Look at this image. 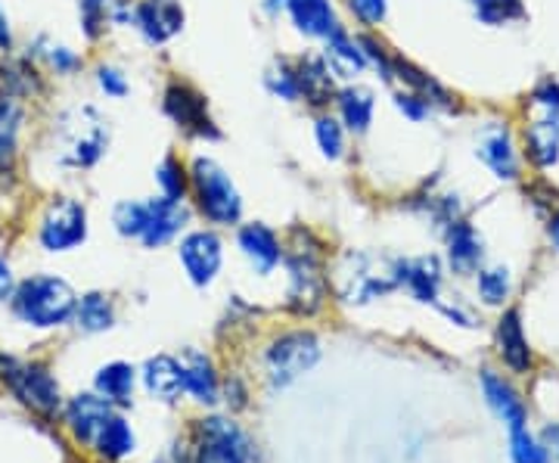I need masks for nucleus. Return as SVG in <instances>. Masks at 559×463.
<instances>
[{"instance_id": "79ce46f5", "label": "nucleus", "mask_w": 559, "mask_h": 463, "mask_svg": "<svg viewBox=\"0 0 559 463\" xmlns=\"http://www.w3.org/2000/svg\"><path fill=\"white\" fill-rule=\"evenodd\" d=\"M47 62H50L57 72H62V75H66V72L79 69L81 60L75 57V54H72V50H69V47H50V50H47Z\"/></svg>"}, {"instance_id": "f257e3e1", "label": "nucleus", "mask_w": 559, "mask_h": 463, "mask_svg": "<svg viewBox=\"0 0 559 463\" xmlns=\"http://www.w3.org/2000/svg\"><path fill=\"white\" fill-rule=\"evenodd\" d=\"M522 143L528 162L547 171L559 162V84L544 79L525 100Z\"/></svg>"}, {"instance_id": "ea45409f", "label": "nucleus", "mask_w": 559, "mask_h": 463, "mask_svg": "<svg viewBox=\"0 0 559 463\" xmlns=\"http://www.w3.org/2000/svg\"><path fill=\"white\" fill-rule=\"evenodd\" d=\"M97 81H100V91L106 97H124L128 94V79L121 75L116 66H100L97 69Z\"/></svg>"}, {"instance_id": "e433bc0d", "label": "nucleus", "mask_w": 559, "mask_h": 463, "mask_svg": "<svg viewBox=\"0 0 559 463\" xmlns=\"http://www.w3.org/2000/svg\"><path fill=\"white\" fill-rule=\"evenodd\" d=\"M267 87L277 94L280 100H299V87H296V69H289L286 62H277L267 72Z\"/></svg>"}, {"instance_id": "b1692460", "label": "nucleus", "mask_w": 559, "mask_h": 463, "mask_svg": "<svg viewBox=\"0 0 559 463\" xmlns=\"http://www.w3.org/2000/svg\"><path fill=\"white\" fill-rule=\"evenodd\" d=\"M296 87L299 97H305L311 106H326L333 100V75L323 57H301L296 62Z\"/></svg>"}, {"instance_id": "a18cd8bd", "label": "nucleus", "mask_w": 559, "mask_h": 463, "mask_svg": "<svg viewBox=\"0 0 559 463\" xmlns=\"http://www.w3.org/2000/svg\"><path fill=\"white\" fill-rule=\"evenodd\" d=\"M13 47V32H10V20L0 7V50H10Z\"/></svg>"}, {"instance_id": "72a5a7b5", "label": "nucleus", "mask_w": 559, "mask_h": 463, "mask_svg": "<svg viewBox=\"0 0 559 463\" xmlns=\"http://www.w3.org/2000/svg\"><path fill=\"white\" fill-rule=\"evenodd\" d=\"M314 138H318L320 153H323L326 159H342V153H345V131H342V124L333 119V116H320V119L314 121Z\"/></svg>"}, {"instance_id": "7c9ffc66", "label": "nucleus", "mask_w": 559, "mask_h": 463, "mask_svg": "<svg viewBox=\"0 0 559 463\" xmlns=\"http://www.w3.org/2000/svg\"><path fill=\"white\" fill-rule=\"evenodd\" d=\"M473 16L488 25V28H500L510 22L525 20V3L522 0H466Z\"/></svg>"}, {"instance_id": "473e14b6", "label": "nucleus", "mask_w": 559, "mask_h": 463, "mask_svg": "<svg viewBox=\"0 0 559 463\" xmlns=\"http://www.w3.org/2000/svg\"><path fill=\"white\" fill-rule=\"evenodd\" d=\"M112 224L119 230L121 237H131V240H140L143 234V224H146V202L138 200H124L112 209Z\"/></svg>"}, {"instance_id": "ddd939ff", "label": "nucleus", "mask_w": 559, "mask_h": 463, "mask_svg": "<svg viewBox=\"0 0 559 463\" xmlns=\"http://www.w3.org/2000/svg\"><path fill=\"white\" fill-rule=\"evenodd\" d=\"M165 112L178 121L183 131H190V134L218 138L215 124L209 119V109H205V97L197 94L190 84H171L168 87V94H165Z\"/></svg>"}, {"instance_id": "7ed1b4c3", "label": "nucleus", "mask_w": 559, "mask_h": 463, "mask_svg": "<svg viewBox=\"0 0 559 463\" xmlns=\"http://www.w3.org/2000/svg\"><path fill=\"white\" fill-rule=\"evenodd\" d=\"M190 190L200 212L212 224H237L242 218V197L230 175L212 156H197L190 165Z\"/></svg>"}, {"instance_id": "a19ab883", "label": "nucleus", "mask_w": 559, "mask_h": 463, "mask_svg": "<svg viewBox=\"0 0 559 463\" xmlns=\"http://www.w3.org/2000/svg\"><path fill=\"white\" fill-rule=\"evenodd\" d=\"M395 106H399L401 116H407L411 121H423L426 116H429V109H432V103L423 100V97H419V94H414V91L399 94V97H395Z\"/></svg>"}, {"instance_id": "0eeeda50", "label": "nucleus", "mask_w": 559, "mask_h": 463, "mask_svg": "<svg viewBox=\"0 0 559 463\" xmlns=\"http://www.w3.org/2000/svg\"><path fill=\"white\" fill-rule=\"evenodd\" d=\"M289 308L299 314H314L323 296H326V274H323V262H320L318 249L308 246H293L289 252Z\"/></svg>"}, {"instance_id": "c03bdc74", "label": "nucleus", "mask_w": 559, "mask_h": 463, "mask_svg": "<svg viewBox=\"0 0 559 463\" xmlns=\"http://www.w3.org/2000/svg\"><path fill=\"white\" fill-rule=\"evenodd\" d=\"M13 289H16V286H13V268L0 259V302H3V299H10V296H13Z\"/></svg>"}, {"instance_id": "37998d69", "label": "nucleus", "mask_w": 559, "mask_h": 463, "mask_svg": "<svg viewBox=\"0 0 559 463\" xmlns=\"http://www.w3.org/2000/svg\"><path fill=\"white\" fill-rule=\"evenodd\" d=\"M540 444H544V463H559V426H547L540 432Z\"/></svg>"}, {"instance_id": "58836bf2", "label": "nucleus", "mask_w": 559, "mask_h": 463, "mask_svg": "<svg viewBox=\"0 0 559 463\" xmlns=\"http://www.w3.org/2000/svg\"><path fill=\"white\" fill-rule=\"evenodd\" d=\"M348 10L364 25H380L389 16V0H348Z\"/></svg>"}, {"instance_id": "423d86ee", "label": "nucleus", "mask_w": 559, "mask_h": 463, "mask_svg": "<svg viewBox=\"0 0 559 463\" xmlns=\"http://www.w3.org/2000/svg\"><path fill=\"white\" fill-rule=\"evenodd\" d=\"M320 361V343L311 333H286L267 348V380L274 385L296 383Z\"/></svg>"}, {"instance_id": "1a4fd4ad", "label": "nucleus", "mask_w": 559, "mask_h": 463, "mask_svg": "<svg viewBox=\"0 0 559 463\" xmlns=\"http://www.w3.org/2000/svg\"><path fill=\"white\" fill-rule=\"evenodd\" d=\"M178 259L187 271L190 283L197 286H209L215 283L221 271V262H224V242H221L218 234L212 230H193L187 234L178 246Z\"/></svg>"}, {"instance_id": "2f4dec72", "label": "nucleus", "mask_w": 559, "mask_h": 463, "mask_svg": "<svg viewBox=\"0 0 559 463\" xmlns=\"http://www.w3.org/2000/svg\"><path fill=\"white\" fill-rule=\"evenodd\" d=\"M479 299L485 305H503L513 293V277H510V268L495 264V268H485L479 271Z\"/></svg>"}, {"instance_id": "4be33fe9", "label": "nucleus", "mask_w": 559, "mask_h": 463, "mask_svg": "<svg viewBox=\"0 0 559 463\" xmlns=\"http://www.w3.org/2000/svg\"><path fill=\"white\" fill-rule=\"evenodd\" d=\"M481 256V237L476 234V227L466 222L448 224V259H451V268L457 274H473L479 268Z\"/></svg>"}, {"instance_id": "9d476101", "label": "nucleus", "mask_w": 559, "mask_h": 463, "mask_svg": "<svg viewBox=\"0 0 559 463\" xmlns=\"http://www.w3.org/2000/svg\"><path fill=\"white\" fill-rule=\"evenodd\" d=\"M476 156L491 168V175L500 181H516L522 175L520 150H516V141H513L507 124L481 128L479 141H476Z\"/></svg>"}, {"instance_id": "412c9836", "label": "nucleus", "mask_w": 559, "mask_h": 463, "mask_svg": "<svg viewBox=\"0 0 559 463\" xmlns=\"http://www.w3.org/2000/svg\"><path fill=\"white\" fill-rule=\"evenodd\" d=\"M293 25L308 38H330L333 28H340L330 0H289L286 3Z\"/></svg>"}, {"instance_id": "2eb2a0df", "label": "nucleus", "mask_w": 559, "mask_h": 463, "mask_svg": "<svg viewBox=\"0 0 559 463\" xmlns=\"http://www.w3.org/2000/svg\"><path fill=\"white\" fill-rule=\"evenodd\" d=\"M481 392H485V399H488V404H491V411H495L500 420L507 424L510 432H516V429H525V426H528V411H525V404H522L520 392L507 383L503 377H498L495 370H481Z\"/></svg>"}, {"instance_id": "49530a36", "label": "nucleus", "mask_w": 559, "mask_h": 463, "mask_svg": "<svg viewBox=\"0 0 559 463\" xmlns=\"http://www.w3.org/2000/svg\"><path fill=\"white\" fill-rule=\"evenodd\" d=\"M547 234H550V242L559 249V212L550 218V227H547Z\"/></svg>"}, {"instance_id": "aec40b11", "label": "nucleus", "mask_w": 559, "mask_h": 463, "mask_svg": "<svg viewBox=\"0 0 559 463\" xmlns=\"http://www.w3.org/2000/svg\"><path fill=\"white\" fill-rule=\"evenodd\" d=\"M498 345H500V358L510 370L516 373H525L532 367V348H528V340H525V330H522V314L520 308H510L503 311V318L498 323Z\"/></svg>"}, {"instance_id": "cd10ccee", "label": "nucleus", "mask_w": 559, "mask_h": 463, "mask_svg": "<svg viewBox=\"0 0 559 463\" xmlns=\"http://www.w3.org/2000/svg\"><path fill=\"white\" fill-rule=\"evenodd\" d=\"M180 367H183V392H190L197 402H218V380L205 355H190V361Z\"/></svg>"}, {"instance_id": "dca6fc26", "label": "nucleus", "mask_w": 559, "mask_h": 463, "mask_svg": "<svg viewBox=\"0 0 559 463\" xmlns=\"http://www.w3.org/2000/svg\"><path fill=\"white\" fill-rule=\"evenodd\" d=\"M326 40V50H323V62H326V69H330V75L333 79L342 81H352L358 79L360 72L367 69V57H364V50H360V44L345 28H333L330 32V38Z\"/></svg>"}, {"instance_id": "f704fd0d", "label": "nucleus", "mask_w": 559, "mask_h": 463, "mask_svg": "<svg viewBox=\"0 0 559 463\" xmlns=\"http://www.w3.org/2000/svg\"><path fill=\"white\" fill-rule=\"evenodd\" d=\"M156 181H159L162 187V197H168V200H183V193H187V187H190V175L183 171V165H180L175 156H165L159 168H156Z\"/></svg>"}, {"instance_id": "4c0bfd02", "label": "nucleus", "mask_w": 559, "mask_h": 463, "mask_svg": "<svg viewBox=\"0 0 559 463\" xmlns=\"http://www.w3.org/2000/svg\"><path fill=\"white\" fill-rule=\"evenodd\" d=\"M79 10L84 35L91 40L100 38L103 25H106V0H79Z\"/></svg>"}, {"instance_id": "20e7f679", "label": "nucleus", "mask_w": 559, "mask_h": 463, "mask_svg": "<svg viewBox=\"0 0 559 463\" xmlns=\"http://www.w3.org/2000/svg\"><path fill=\"white\" fill-rule=\"evenodd\" d=\"M197 439V463H252V442L234 420H200Z\"/></svg>"}, {"instance_id": "a211bd4d", "label": "nucleus", "mask_w": 559, "mask_h": 463, "mask_svg": "<svg viewBox=\"0 0 559 463\" xmlns=\"http://www.w3.org/2000/svg\"><path fill=\"white\" fill-rule=\"evenodd\" d=\"M395 283H404L414 299L419 302H436L441 289V264L432 256H423V259H407V262L395 264Z\"/></svg>"}, {"instance_id": "6e6552de", "label": "nucleus", "mask_w": 559, "mask_h": 463, "mask_svg": "<svg viewBox=\"0 0 559 463\" xmlns=\"http://www.w3.org/2000/svg\"><path fill=\"white\" fill-rule=\"evenodd\" d=\"M3 380L25 407L47 414V417L60 411V383L47 373V367H40V364H10L3 370Z\"/></svg>"}, {"instance_id": "c756f323", "label": "nucleus", "mask_w": 559, "mask_h": 463, "mask_svg": "<svg viewBox=\"0 0 559 463\" xmlns=\"http://www.w3.org/2000/svg\"><path fill=\"white\" fill-rule=\"evenodd\" d=\"M75 323H79L81 333H103L109 330L112 321H116V311H112V302L103 296V293H87L79 305H75Z\"/></svg>"}, {"instance_id": "f3484780", "label": "nucleus", "mask_w": 559, "mask_h": 463, "mask_svg": "<svg viewBox=\"0 0 559 463\" xmlns=\"http://www.w3.org/2000/svg\"><path fill=\"white\" fill-rule=\"evenodd\" d=\"M66 417L79 442L94 444L103 424L112 417V402H106L103 395H75L66 407Z\"/></svg>"}, {"instance_id": "5701e85b", "label": "nucleus", "mask_w": 559, "mask_h": 463, "mask_svg": "<svg viewBox=\"0 0 559 463\" xmlns=\"http://www.w3.org/2000/svg\"><path fill=\"white\" fill-rule=\"evenodd\" d=\"M143 385L162 402H175L183 392V367L171 355H156L143 367Z\"/></svg>"}, {"instance_id": "bb28decb", "label": "nucleus", "mask_w": 559, "mask_h": 463, "mask_svg": "<svg viewBox=\"0 0 559 463\" xmlns=\"http://www.w3.org/2000/svg\"><path fill=\"white\" fill-rule=\"evenodd\" d=\"M97 392L106 402L112 404H131V392H134V367L124 361H112L97 370Z\"/></svg>"}, {"instance_id": "393cba45", "label": "nucleus", "mask_w": 559, "mask_h": 463, "mask_svg": "<svg viewBox=\"0 0 559 463\" xmlns=\"http://www.w3.org/2000/svg\"><path fill=\"white\" fill-rule=\"evenodd\" d=\"M336 100H340V112L342 121H345V128L355 131V134H364V131L370 128V121H373V109H377L373 91L355 84V87H345Z\"/></svg>"}, {"instance_id": "9b49d317", "label": "nucleus", "mask_w": 559, "mask_h": 463, "mask_svg": "<svg viewBox=\"0 0 559 463\" xmlns=\"http://www.w3.org/2000/svg\"><path fill=\"white\" fill-rule=\"evenodd\" d=\"M395 286V274H377V268L364 256H348L340 268V293L345 302H370L385 296Z\"/></svg>"}, {"instance_id": "f03ea898", "label": "nucleus", "mask_w": 559, "mask_h": 463, "mask_svg": "<svg viewBox=\"0 0 559 463\" xmlns=\"http://www.w3.org/2000/svg\"><path fill=\"white\" fill-rule=\"evenodd\" d=\"M75 289L62 277H50V274H38L28 277L13 289V314L28 327L38 330H50V327H62L72 321L75 314Z\"/></svg>"}, {"instance_id": "c9c22d12", "label": "nucleus", "mask_w": 559, "mask_h": 463, "mask_svg": "<svg viewBox=\"0 0 559 463\" xmlns=\"http://www.w3.org/2000/svg\"><path fill=\"white\" fill-rule=\"evenodd\" d=\"M510 458L513 463H544V444L528 432V426L510 432Z\"/></svg>"}, {"instance_id": "6ab92c4d", "label": "nucleus", "mask_w": 559, "mask_h": 463, "mask_svg": "<svg viewBox=\"0 0 559 463\" xmlns=\"http://www.w3.org/2000/svg\"><path fill=\"white\" fill-rule=\"evenodd\" d=\"M240 249L242 256L249 259V264L259 271L261 277L271 274L283 259V249H280L277 234L264 224H246L240 230Z\"/></svg>"}, {"instance_id": "f8f14e48", "label": "nucleus", "mask_w": 559, "mask_h": 463, "mask_svg": "<svg viewBox=\"0 0 559 463\" xmlns=\"http://www.w3.org/2000/svg\"><path fill=\"white\" fill-rule=\"evenodd\" d=\"M187 222H190V212H187L183 200H168V197L146 200V224H143L140 242L146 249H159L165 242L175 240Z\"/></svg>"}, {"instance_id": "4468645a", "label": "nucleus", "mask_w": 559, "mask_h": 463, "mask_svg": "<svg viewBox=\"0 0 559 463\" xmlns=\"http://www.w3.org/2000/svg\"><path fill=\"white\" fill-rule=\"evenodd\" d=\"M134 22L150 44H165L183 28V10L178 0H140Z\"/></svg>"}, {"instance_id": "39448f33", "label": "nucleus", "mask_w": 559, "mask_h": 463, "mask_svg": "<svg viewBox=\"0 0 559 463\" xmlns=\"http://www.w3.org/2000/svg\"><path fill=\"white\" fill-rule=\"evenodd\" d=\"M40 246L47 252H72L87 240V212L84 205L69 197H57L47 205L38 230Z\"/></svg>"}, {"instance_id": "a878e982", "label": "nucleus", "mask_w": 559, "mask_h": 463, "mask_svg": "<svg viewBox=\"0 0 559 463\" xmlns=\"http://www.w3.org/2000/svg\"><path fill=\"white\" fill-rule=\"evenodd\" d=\"M134 429L121 420L119 414H112L103 429L97 432V439H94V448H97V454L106 458V461H121V458H128V454H134Z\"/></svg>"}, {"instance_id": "c85d7f7f", "label": "nucleus", "mask_w": 559, "mask_h": 463, "mask_svg": "<svg viewBox=\"0 0 559 463\" xmlns=\"http://www.w3.org/2000/svg\"><path fill=\"white\" fill-rule=\"evenodd\" d=\"M22 106L13 97H0V168H7L10 162L16 159L22 134Z\"/></svg>"}]
</instances>
